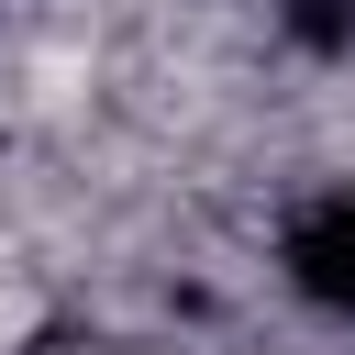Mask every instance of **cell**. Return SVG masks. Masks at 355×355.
<instances>
[{"mask_svg":"<svg viewBox=\"0 0 355 355\" xmlns=\"http://www.w3.org/2000/svg\"><path fill=\"white\" fill-rule=\"evenodd\" d=\"M277 277H288L300 311H322V322L355 333V189H311L277 222Z\"/></svg>","mask_w":355,"mask_h":355,"instance_id":"obj_1","label":"cell"}]
</instances>
